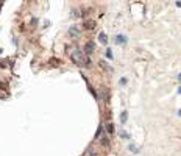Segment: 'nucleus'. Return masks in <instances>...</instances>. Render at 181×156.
Listing matches in <instances>:
<instances>
[{
    "instance_id": "obj_1",
    "label": "nucleus",
    "mask_w": 181,
    "mask_h": 156,
    "mask_svg": "<svg viewBox=\"0 0 181 156\" xmlns=\"http://www.w3.org/2000/svg\"><path fill=\"white\" fill-rule=\"evenodd\" d=\"M72 61H73L78 67H88V66L91 64L89 56L84 55V53H83L81 50H78V48H75V50L72 52Z\"/></svg>"
},
{
    "instance_id": "obj_2",
    "label": "nucleus",
    "mask_w": 181,
    "mask_h": 156,
    "mask_svg": "<svg viewBox=\"0 0 181 156\" xmlns=\"http://www.w3.org/2000/svg\"><path fill=\"white\" fill-rule=\"evenodd\" d=\"M94 50H95V45H94V42H88V44H86V47H84V52H86V55H91Z\"/></svg>"
},
{
    "instance_id": "obj_3",
    "label": "nucleus",
    "mask_w": 181,
    "mask_h": 156,
    "mask_svg": "<svg viewBox=\"0 0 181 156\" xmlns=\"http://www.w3.org/2000/svg\"><path fill=\"white\" fill-rule=\"evenodd\" d=\"M84 27H86L88 30H94V28H95V22H94V20H84Z\"/></svg>"
},
{
    "instance_id": "obj_4",
    "label": "nucleus",
    "mask_w": 181,
    "mask_h": 156,
    "mask_svg": "<svg viewBox=\"0 0 181 156\" xmlns=\"http://www.w3.org/2000/svg\"><path fill=\"white\" fill-rule=\"evenodd\" d=\"M98 41H100V44H108V36H106V33H100V34H98Z\"/></svg>"
},
{
    "instance_id": "obj_5",
    "label": "nucleus",
    "mask_w": 181,
    "mask_h": 156,
    "mask_svg": "<svg viewBox=\"0 0 181 156\" xmlns=\"http://www.w3.org/2000/svg\"><path fill=\"white\" fill-rule=\"evenodd\" d=\"M116 42H117V44H125V42H127V36L117 34V36H116Z\"/></svg>"
},
{
    "instance_id": "obj_6",
    "label": "nucleus",
    "mask_w": 181,
    "mask_h": 156,
    "mask_svg": "<svg viewBox=\"0 0 181 156\" xmlns=\"http://www.w3.org/2000/svg\"><path fill=\"white\" fill-rule=\"evenodd\" d=\"M86 84H88V89H89V91H91V94H92V95H94V97H95V98H97V92H95V89H94V88H92V86H91V83H89V81H88V80H86Z\"/></svg>"
},
{
    "instance_id": "obj_7",
    "label": "nucleus",
    "mask_w": 181,
    "mask_h": 156,
    "mask_svg": "<svg viewBox=\"0 0 181 156\" xmlns=\"http://www.w3.org/2000/svg\"><path fill=\"white\" fill-rule=\"evenodd\" d=\"M102 95H103V98H105L106 102L109 100V94H108V89H106V88H102Z\"/></svg>"
},
{
    "instance_id": "obj_8",
    "label": "nucleus",
    "mask_w": 181,
    "mask_h": 156,
    "mask_svg": "<svg viewBox=\"0 0 181 156\" xmlns=\"http://www.w3.org/2000/svg\"><path fill=\"white\" fill-rule=\"evenodd\" d=\"M69 33H70V36H77V34H78V28H77V27H70V31H69Z\"/></svg>"
},
{
    "instance_id": "obj_9",
    "label": "nucleus",
    "mask_w": 181,
    "mask_h": 156,
    "mask_svg": "<svg viewBox=\"0 0 181 156\" xmlns=\"http://www.w3.org/2000/svg\"><path fill=\"white\" fill-rule=\"evenodd\" d=\"M106 131H108V133H111V134H113V133H114V131H116V130H114V125H113V123H109V125H106Z\"/></svg>"
},
{
    "instance_id": "obj_10",
    "label": "nucleus",
    "mask_w": 181,
    "mask_h": 156,
    "mask_svg": "<svg viewBox=\"0 0 181 156\" xmlns=\"http://www.w3.org/2000/svg\"><path fill=\"white\" fill-rule=\"evenodd\" d=\"M127 117H128V114H127V111H123V113H122V116H120L122 123H125V122H127Z\"/></svg>"
},
{
    "instance_id": "obj_11",
    "label": "nucleus",
    "mask_w": 181,
    "mask_h": 156,
    "mask_svg": "<svg viewBox=\"0 0 181 156\" xmlns=\"http://www.w3.org/2000/svg\"><path fill=\"white\" fill-rule=\"evenodd\" d=\"M106 56H108L109 59L113 58V50H111V48H108V50H106Z\"/></svg>"
},
{
    "instance_id": "obj_12",
    "label": "nucleus",
    "mask_w": 181,
    "mask_h": 156,
    "mask_svg": "<svg viewBox=\"0 0 181 156\" xmlns=\"http://www.w3.org/2000/svg\"><path fill=\"white\" fill-rule=\"evenodd\" d=\"M102 144H103V147H109V141H108L106 138H103V142H102Z\"/></svg>"
},
{
    "instance_id": "obj_13",
    "label": "nucleus",
    "mask_w": 181,
    "mask_h": 156,
    "mask_svg": "<svg viewBox=\"0 0 181 156\" xmlns=\"http://www.w3.org/2000/svg\"><path fill=\"white\" fill-rule=\"evenodd\" d=\"M130 150H131V152H138V148H136V145H133V144H130Z\"/></svg>"
},
{
    "instance_id": "obj_14",
    "label": "nucleus",
    "mask_w": 181,
    "mask_h": 156,
    "mask_svg": "<svg viewBox=\"0 0 181 156\" xmlns=\"http://www.w3.org/2000/svg\"><path fill=\"white\" fill-rule=\"evenodd\" d=\"M127 81H128L127 78H120V84H127Z\"/></svg>"
},
{
    "instance_id": "obj_15",
    "label": "nucleus",
    "mask_w": 181,
    "mask_h": 156,
    "mask_svg": "<svg viewBox=\"0 0 181 156\" xmlns=\"http://www.w3.org/2000/svg\"><path fill=\"white\" fill-rule=\"evenodd\" d=\"M120 136H122V138H127V139H128V138H130V134H128V133H122V134H120Z\"/></svg>"
},
{
    "instance_id": "obj_16",
    "label": "nucleus",
    "mask_w": 181,
    "mask_h": 156,
    "mask_svg": "<svg viewBox=\"0 0 181 156\" xmlns=\"http://www.w3.org/2000/svg\"><path fill=\"white\" fill-rule=\"evenodd\" d=\"M177 6H180L181 8V2H177Z\"/></svg>"
},
{
    "instance_id": "obj_17",
    "label": "nucleus",
    "mask_w": 181,
    "mask_h": 156,
    "mask_svg": "<svg viewBox=\"0 0 181 156\" xmlns=\"http://www.w3.org/2000/svg\"><path fill=\"white\" fill-rule=\"evenodd\" d=\"M178 80H180V81H181V73H180V75H178Z\"/></svg>"
},
{
    "instance_id": "obj_18",
    "label": "nucleus",
    "mask_w": 181,
    "mask_h": 156,
    "mask_svg": "<svg viewBox=\"0 0 181 156\" xmlns=\"http://www.w3.org/2000/svg\"><path fill=\"white\" fill-rule=\"evenodd\" d=\"M178 92H180V94H181V86H180V89H178Z\"/></svg>"
},
{
    "instance_id": "obj_19",
    "label": "nucleus",
    "mask_w": 181,
    "mask_h": 156,
    "mask_svg": "<svg viewBox=\"0 0 181 156\" xmlns=\"http://www.w3.org/2000/svg\"><path fill=\"white\" fill-rule=\"evenodd\" d=\"M178 114H180V116H181V109H180V111H178Z\"/></svg>"
},
{
    "instance_id": "obj_20",
    "label": "nucleus",
    "mask_w": 181,
    "mask_h": 156,
    "mask_svg": "<svg viewBox=\"0 0 181 156\" xmlns=\"http://www.w3.org/2000/svg\"><path fill=\"white\" fill-rule=\"evenodd\" d=\"M0 55H2V48H0Z\"/></svg>"
}]
</instances>
